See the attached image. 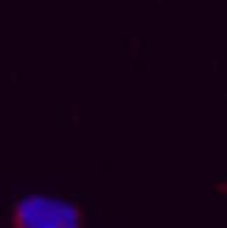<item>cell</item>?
I'll return each mask as SVG.
<instances>
[{
	"mask_svg": "<svg viewBox=\"0 0 227 228\" xmlns=\"http://www.w3.org/2000/svg\"><path fill=\"white\" fill-rule=\"evenodd\" d=\"M86 210L78 201L46 195L18 199L10 213L11 228H84Z\"/></svg>",
	"mask_w": 227,
	"mask_h": 228,
	"instance_id": "obj_1",
	"label": "cell"
}]
</instances>
